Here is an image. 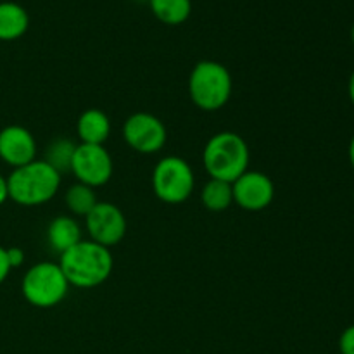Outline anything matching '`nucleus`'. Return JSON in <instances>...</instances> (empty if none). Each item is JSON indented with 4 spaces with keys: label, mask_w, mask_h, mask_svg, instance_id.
Masks as SVG:
<instances>
[{
    "label": "nucleus",
    "mask_w": 354,
    "mask_h": 354,
    "mask_svg": "<svg viewBox=\"0 0 354 354\" xmlns=\"http://www.w3.org/2000/svg\"><path fill=\"white\" fill-rule=\"evenodd\" d=\"M59 266L69 286L78 289H93L106 282L114 268L109 248L93 241H80L59 256Z\"/></svg>",
    "instance_id": "f257e3e1"
},
{
    "label": "nucleus",
    "mask_w": 354,
    "mask_h": 354,
    "mask_svg": "<svg viewBox=\"0 0 354 354\" xmlns=\"http://www.w3.org/2000/svg\"><path fill=\"white\" fill-rule=\"evenodd\" d=\"M61 187V175L44 159L14 168L7 176L9 199L19 206L33 207L48 203Z\"/></svg>",
    "instance_id": "f03ea898"
},
{
    "label": "nucleus",
    "mask_w": 354,
    "mask_h": 354,
    "mask_svg": "<svg viewBox=\"0 0 354 354\" xmlns=\"http://www.w3.org/2000/svg\"><path fill=\"white\" fill-rule=\"evenodd\" d=\"M249 145L235 131H220L206 142L203 151V165L207 175L214 180L234 183L249 169Z\"/></svg>",
    "instance_id": "7ed1b4c3"
},
{
    "label": "nucleus",
    "mask_w": 354,
    "mask_h": 354,
    "mask_svg": "<svg viewBox=\"0 0 354 354\" xmlns=\"http://www.w3.org/2000/svg\"><path fill=\"white\" fill-rule=\"evenodd\" d=\"M234 90L232 75L221 62L199 61L189 76V95L194 106L214 113L227 106Z\"/></svg>",
    "instance_id": "20e7f679"
},
{
    "label": "nucleus",
    "mask_w": 354,
    "mask_h": 354,
    "mask_svg": "<svg viewBox=\"0 0 354 354\" xmlns=\"http://www.w3.org/2000/svg\"><path fill=\"white\" fill-rule=\"evenodd\" d=\"M69 287L59 263L41 261L24 273L21 292L31 306L48 310L66 299Z\"/></svg>",
    "instance_id": "39448f33"
},
{
    "label": "nucleus",
    "mask_w": 354,
    "mask_h": 354,
    "mask_svg": "<svg viewBox=\"0 0 354 354\" xmlns=\"http://www.w3.org/2000/svg\"><path fill=\"white\" fill-rule=\"evenodd\" d=\"M196 175L189 162L178 156L159 159L152 171V190L166 204H182L192 196Z\"/></svg>",
    "instance_id": "423d86ee"
},
{
    "label": "nucleus",
    "mask_w": 354,
    "mask_h": 354,
    "mask_svg": "<svg viewBox=\"0 0 354 354\" xmlns=\"http://www.w3.org/2000/svg\"><path fill=\"white\" fill-rule=\"evenodd\" d=\"M123 138L138 154H158L168 140L165 123L151 113H133L123 124Z\"/></svg>",
    "instance_id": "0eeeda50"
},
{
    "label": "nucleus",
    "mask_w": 354,
    "mask_h": 354,
    "mask_svg": "<svg viewBox=\"0 0 354 354\" xmlns=\"http://www.w3.org/2000/svg\"><path fill=\"white\" fill-rule=\"evenodd\" d=\"M114 171V162L104 145L78 144L73 158L71 173L80 183L97 189L106 185Z\"/></svg>",
    "instance_id": "6e6552de"
},
{
    "label": "nucleus",
    "mask_w": 354,
    "mask_h": 354,
    "mask_svg": "<svg viewBox=\"0 0 354 354\" xmlns=\"http://www.w3.org/2000/svg\"><path fill=\"white\" fill-rule=\"evenodd\" d=\"M127 218L124 213L113 203H97L93 209L85 216L86 234L90 241L113 248L120 244L127 235Z\"/></svg>",
    "instance_id": "1a4fd4ad"
},
{
    "label": "nucleus",
    "mask_w": 354,
    "mask_h": 354,
    "mask_svg": "<svg viewBox=\"0 0 354 354\" xmlns=\"http://www.w3.org/2000/svg\"><path fill=\"white\" fill-rule=\"evenodd\" d=\"M232 192H234V203L241 209L251 213L266 209L275 199V185L272 178L265 173L251 171V169H248L232 183Z\"/></svg>",
    "instance_id": "9d476101"
},
{
    "label": "nucleus",
    "mask_w": 354,
    "mask_h": 354,
    "mask_svg": "<svg viewBox=\"0 0 354 354\" xmlns=\"http://www.w3.org/2000/svg\"><path fill=\"white\" fill-rule=\"evenodd\" d=\"M0 159L10 168H21L37 159V140L28 128L9 124L0 130Z\"/></svg>",
    "instance_id": "9b49d317"
},
{
    "label": "nucleus",
    "mask_w": 354,
    "mask_h": 354,
    "mask_svg": "<svg viewBox=\"0 0 354 354\" xmlns=\"http://www.w3.org/2000/svg\"><path fill=\"white\" fill-rule=\"evenodd\" d=\"M76 135L80 144L104 145L111 135V120L104 111L86 109L76 121Z\"/></svg>",
    "instance_id": "f8f14e48"
},
{
    "label": "nucleus",
    "mask_w": 354,
    "mask_h": 354,
    "mask_svg": "<svg viewBox=\"0 0 354 354\" xmlns=\"http://www.w3.org/2000/svg\"><path fill=\"white\" fill-rule=\"evenodd\" d=\"M47 241L50 244V248L55 252H59V256L62 252H66L68 249H71L73 245L78 244L82 239V227H80L78 221L71 216H55L54 220L48 223L47 228Z\"/></svg>",
    "instance_id": "ddd939ff"
},
{
    "label": "nucleus",
    "mask_w": 354,
    "mask_h": 354,
    "mask_svg": "<svg viewBox=\"0 0 354 354\" xmlns=\"http://www.w3.org/2000/svg\"><path fill=\"white\" fill-rule=\"evenodd\" d=\"M30 28L26 9L16 2H0V41H14Z\"/></svg>",
    "instance_id": "4468645a"
},
{
    "label": "nucleus",
    "mask_w": 354,
    "mask_h": 354,
    "mask_svg": "<svg viewBox=\"0 0 354 354\" xmlns=\"http://www.w3.org/2000/svg\"><path fill=\"white\" fill-rule=\"evenodd\" d=\"M149 7L162 24L178 26L190 17L192 0H149Z\"/></svg>",
    "instance_id": "2eb2a0df"
},
{
    "label": "nucleus",
    "mask_w": 354,
    "mask_h": 354,
    "mask_svg": "<svg viewBox=\"0 0 354 354\" xmlns=\"http://www.w3.org/2000/svg\"><path fill=\"white\" fill-rule=\"evenodd\" d=\"M201 203L207 211H213V213H221V211L228 209L234 203L232 183L211 178L201 190Z\"/></svg>",
    "instance_id": "dca6fc26"
},
{
    "label": "nucleus",
    "mask_w": 354,
    "mask_h": 354,
    "mask_svg": "<svg viewBox=\"0 0 354 354\" xmlns=\"http://www.w3.org/2000/svg\"><path fill=\"white\" fill-rule=\"evenodd\" d=\"M75 151H76L75 142L69 140V138L59 137L47 145L44 161L47 162V165H50L59 175H62L64 171H71Z\"/></svg>",
    "instance_id": "f3484780"
},
{
    "label": "nucleus",
    "mask_w": 354,
    "mask_h": 354,
    "mask_svg": "<svg viewBox=\"0 0 354 354\" xmlns=\"http://www.w3.org/2000/svg\"><path fill=\"white\" fill-rule=\"evenodd\" d=\"M64 201L66 206H68V209L71 211L73 214L83 218H85L86 214L93 209V206L99 203L95 196V189L80 182H76L75 185H71L66 190Z\"/></svg>",
    "instance_id": "a211bd4d"
},
{
    "label": "nucleus",
    "mask_w": 354,
    "mask_h": 354,
    "mask_svg": "<svg viewBox=\"0 0 354 354\" xmlns=\"http://www.w3.org/2000/svg\"><path fill=\"white\" fill-rule=\"evenodd\" d=\"M339 349L342 354H354V325L346 328L339 339Z\"/></svg>",
    "instance_id": "6ab92c4d"
},
{
    "label": "nucleus",
    "mask_w": 354,
    "mask_h": 354,
    "mask_svg": "<svg viewBox=\"0 0 354 354\" xmlns=\"http://www.w3.org/2000/svg\"><path fill=\"white\" fill-rule=\"evenodd\" d=\"M6 252H7V261H9L10 270L19 268V266L24 263V251L21 248H7Z\"/></svg>",
    "instance_id": "aec40b11"
},
{
    "label": "nucleus",
    "mask_w": 354,
    "mask_h": 354,
    "mask_svg": "<svg viewBox=\"0 0 354 354\" xmlns=\"http://www.w3.org/2000/svg\"><path fill=\"white\" fill-rule=\"evenodd\" d=\"M9 272H10V266H9V261H7L6 248H2V245H0V283L7 279Z\"/></svg>",
    "instance_id": "412c9836"
},
{
    "label": "nucleus",
    "mask_w": 354,
    "mask_h": 354,
    "mask_svg": "<svg viewBox=\"0 0 354 354\" xmlns=\"http://www.w3.org/2000/svg\"><path fill=\"white\" fill-rule=\"evenodd\" d=\"M9 199V190H7V178L0 173V206Z\"/></svg>",
    "instance_id": "4be33fe9"
},
{
    "label": "nucleus",
    "mask_w": 354,
    "mask_h": 354,
    "mask_svg": "<svg viewBox=\"0 0 354 354\" xmlns=\"http://www.w3.org/2000/svg\"><path fill=\"white\" fill-rule=\"evenodd\" d=\"M349 99H351V102L354 106V71H353L351 78H349Z\"/></svg>",
    "instance_id": "5701e85b"
},
{
    "label": "nucleus",
    "mask_w": 354,
    "mask_h": 354,
    "mask_svg": "<svg viewBox=\"0 0 354 354\" xmlns=\"http://www.w3.org/2000/svg\"><path fill=\"white\" fill-rule=\"evenodd\" d=\"M349 161H351V166L354 168V135L349 142Z\"/></svg>",
    "instance_id": "b1692460"
},
{
    "label": "nucleus",
    "mask_w": 354,
    "mask_h": 354,
    "mask_svg": "<svg viewBox=\"0 0 354 354\" xmlns=\"http://www.w3.org/2000/svg\"><path fill=\"white\" fill-rule=\"evenodd\" d=\"M351 40H353V45H354V24H353V30H351Z\"/></svg>",
    "instance_id": "393cba45"
},
{
    "label": "nucleus",
    "mask_w": 354,
    "mask_h": 354,
    "mask_svg": "<svg viewBox=\"0 0 354 354\" xmlns=\"http://www.w3.org/2000/svg\"><path fill=\"white\" fill-rule=\"evenodd\" d=\"M138 2H149V0H138Z\"/></svg>",
    "instance_id": "a878e982"
}]
</instances>
